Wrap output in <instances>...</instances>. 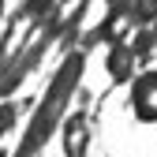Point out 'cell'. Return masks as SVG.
I'll return each instance as SVG.
<instances>
[{
	"instance_id": "5b68a950",
	"label": "cell",
	"mask_w": 157,
	"mask_h": 157,
	"mask_svg": "<svg viewBox=\"0 0 157 157\" xmlns=\"http://www.w3.org/2000/svg\"><path fill=\"white\" fill-rule=\"evenodd\" d=\"M127 41H131V52H135V60H139V67H150V60L157 56V52H153V34H150V26L131 30Z\"/></svg>"
},
{
	"instance_id": "8992f818",
	"label": "cell",
	"mask_w": 157,
	"mask_h": 157,
	"mask_svg": "<svg viewBox=\"0 0 157 157\" xmlns=\"http://www.w3.org/2000/svg\"><path fill=\"white\" fill-rule=\"evenodd\" d=\"M19 116H23V101H15V97H0V139H8L15 131Z\"/></svg>"
},
{
	"instance_id": "52a82bcc",
	"label": "cell",
	"mask_w": 157,
	"mask_h": 157,
	"mask_svg": "<svg viewBox=\"0 0 157 157\" xmlns=\"http://www.w3.org/2000/svg\"><path fill=\"white\" fill-rule=\"evenodd\" d=\"M4 19H8V0H0V30H4Z\"/></svg>"
},
{
	"instance_id": "ba28073f",
	"label": "cell",
	"mask_w": 157,
	"mask_h": 157,
	"mask_svg": "<svg viewBox=\"0 0 157 157\" xmlns=\"http://www.w3.org/2000/svg\"><path fill=\"white\" fill-rule=\"evenodd\" d=\"M150 34H153V52H157V19L150 23Z\"/></svg>"
},
{
	"instance_id": "6da1fadb",
	"label": "cell",
	"mask_w": 157,
	"mask_h": 157,
	"mask_svg": "<svg viewBox=\"0 0 157 157\" xmlns=\"http://www.w3.org/2000/svg\"><path fill=\"white\" fill-rule=\"evenodd\" d=\"M90 135H94L90 112L71 105L67 116L60 120V150H64V157H86L90 153Z\"/></svg>"
},
{
	"instance_id": "277c9868",
	"label": "cell",
	"mask_w": 157,
	"mask_h": 157,
	"mask_svg": "<svg viewBox=\"0 0 157 157\" xmlns=\"http://www.w3.org/2000/svg\"><path fill=\"white\" fill-rule=\"evenodd\" d=\"M153 19H157V0H131L127 15L120 19V30L131 34V30H139V26H150Z\"/></svg>"
},
{
	"instance_id": "3957f363",
	"label": "cell",
	"mask_w": 157,
	"mask_h": 157,
	"mask_svg": "<svg viewBox=\"0 0 157 157\" xmlns=\"http://www.w3.org/2000/svg\"><path fill=\"white\" fill-rule=\"evenodd\" d=\"M105 71L116 86L120 82H131L135 71H139V60H135V52H131V41H127V34L124 30H116L109 37V49H105Z\"/></svg>"
},
{
	"instance_id": "7a4b0ae2",
	"label": "cell",
	"mask_w": 157,
	"mask_h": 157,
	"mask_svg": "<svg viewBox=\"0 0 157 157\" xmlns=\"http://www.w3.org/2000/svg\"><path fill=\"white\" fill-rule=\"evenodd\" d=\"M131 112L139 124H157V67H142L131 78Z\"/></svg>"
}]
</instances>
